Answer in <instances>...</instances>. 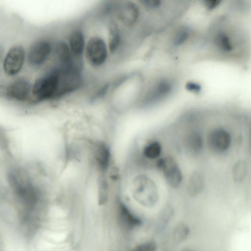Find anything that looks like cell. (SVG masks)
Masks as SVG:
<instances>
[{
	"instance_id": "7",
	"label": "cell",
	"mask_w": 251,
	"mask_h": 251,
	"mask_svg": "<svg viewBox=\"0 0 251 251\" xmlns=\"http://www.w3.org/2000/svg\"><path fill=\"white\" fill-rule=\"evenodd\" d=\"M52 51L53 46L50 41L47 40L38 41L29 49L28 61L34 66H41L47 60Z\"/></svg>"
},
{
	"instance_id": "12",
	"label": "cell",
	"mask_w": 251,
	"mask_h": 251,
	"mask_svg": "<svg viewBox=\"0 0 251 251\" xmlns=\"http://www.w3.org/2000/svg\"><path fill=\"white\" fill-rule=\"evenodd\" d=\"M205 186L204 176L199 171H193L189 175L186 182V191L191 197L201 194Z\"/></svg>"
},
{
	"instance_id": "22",
	"label": "cell",
	"mask_w": 251,
	"mask_h": 251,
	"mask_svg": "<svg viewBox=\"0 0 251 251\" xmlns=\"http://www.w3.org/2000/svg\"><path fill=\"white\" fill-rule=\"evenodd\" d=\"M157 245L154 241H148L137 246L132 251H156Z\"/></svg>"
},
{
	"instance_id": "18",
	"label": "cell",
	"mask_w": 251,
	"mask_h": 251,
	"mask_svg": "<svg viewBox=\"0 0 251 251\" xmlns=\"http://www.w3.org/2000/svg\"><path fill=\"white\" fill-rule=\"evenodd\" d=\"M215 42L217 47L223 51L230 52L233 49L230 39L225 32H220L217 34Z\"/></svg>"
},
{
	"instance_id": "15",
	"label": "cell",
	"mask_w": 251,
	"mask_h": 251,
	"mask_svg": "<svg viewBox=\"0 0 251 251\" xmlns=\"http://www.w3.org/2000/svg\"><path fill=\"white\" fill-rule=\"evenodd\" d=\"M248 165L247 161L243 158L238 159L231 169V175L233 181L236 183H241L247 178L248 174Z\"/></svg>"
},
{
	"instance_id": "6",
	"label": "cell",
	"mask_w": 251,
	"mask_h": 251,
	"mask_svg": "<svg viewBox=\"0 0 251 251\" xmlns=\"http://www.w3.org/2000/svg\"><path fill=\"white\" fill-rule=\"evenodd\" d=\"M204 142L203 135L200 131L197 129L188 131L182 139V148L185 154L191 158L199 156L203 151Z\"/></svg>"
},
{
	"instance_id": "20",
	"label": "cell",
	"mask_w": 251,
	"mask_h": 251,
	"mask_svg": "<svg viewBox=\"0 0 251 251\" xmlns=\"http://www.w3.org/2000/svg\"><path fill=\"white\" fill-rule=\"evenodd\" d=\"M189 36V31L186 28H180L176 33L174 43L175 45H180L187 40Z\"/></svg>"
},
{
	"instance_id": "13",
	"label": "cell",
	"mask_w": 251,
	"mask_h": 251,
	"mask_svg": "<svg viewBox=\"0 0 251 251\" xmlns=\"http://www.w3.org/2000/svg\"><path fill=\"white\" fill-rule=\"evenodd\" d=\"M149 160H155L161 155L162 146L161 143L155 139L147 142L141 149V152L132 149L131 151Z\"/></svg>"
},
{
	"instance_id": "10",
	"label": "cell",
	"mask_w": 251,
	"mask_h": 251,
	"mask_svg": "<svg viewBox=\"0 0 251 251\" xmlns=\"http://www.w3.org/2000/svg\"><path fill=\"white\" fill-rule=\"evenodd\" d=\"M53 51L57 63L56 66L68 68L79 63L74 59L67 42L63 40H59L55 43Z\"/></svg>"
},
{
	"instance_id": "24",
	"label": "cell",
	"mask_w": 251,
	"mask_h": 251,
	"mask_svg": "<svg viewBox=\"0 0 251 251\" xmlns=\"http://www.w3.org/2000/svg\"><path fill=\"white\" fill-rule=\"evenodd\" d=\"M185 88L188 91L194 93H199L201 89L200 85L194 82H188L185 85Z\"/></svg>"
},
{
	"instance_id": "9",
	"label": "cell",
	"mask_w": 251,
	"mask_h": 251,
	"mask_svg": "<svg viewBox=\"0 0 251 251\" xmlns=\"http://www.w3.org/2000/svg\"><path fill=\"white\" fill-rule=\"evenodd\" d=\"M67 43L74 59L80 63L84 55L86 41L83 31L80 28H75L70 33Z\"/></svg>"
},
{
	"instance_id": "23",
	"label": "cell",
	"mask_w": 251,
	"mask_h": 251,
	"mask_svg": "<svg viewBox=\"0 0 251 251\" xmlns=\"http://www.w3.org/2000/svg\"><path fill=\"white\" fill-rule=\"evenodd\" d=\"M139 2L144 7L149 10L157 8L161 5V1L158 0H141Z\"/></svg>"
},
{
	"instance_id": "8",
	"label": "cell",
	"mask_w": 251,
	"mask_h": 251,
	"mask_svg": "<svg viewBox=\"0 0 251 251\" xmlns=\"http://www.w3.org/2000/svg\"><path fill=\"white\" fill-rule=\"evenodd\" d=\"M25 57V50L22 47L11 48L6 54L3 62L5 73L9 76L17 75L23 67Z\"/></svg>"
},
{
	"instance_id": "11",
	"label": "cell",
	"mask_w": 251,
	"mask_h": 251,
	"mask_svg": "<svg viewBox=\"0 0 251 251\" xmlns=\"http://www.w3.org/2000/svg\"><path fill=\"white\" fill-rule=\"evenodd\" d=\"M31 90V85L27 80L18 78L7 87L5 94L11 99L25 101L27 100Z\"/></svg>"
},
{
	"instance_id": "27",
	"label": "cell",
	"mask_w": 251,
	"mask_h": 251,
	"mask_svg": "<svg viewBox=\"0 0 251 251\" xmlns=\"http://www.w3.org/2000/svg\"><path fill=\"white\" fill-rule=\"evenodd\" d=\"M181 251H195L191 250V249H184L183 250H182Z\"/></svg>"
},
{
	"instance_id": "21",
	"label": "cell",
	"mask_w": 251,
	"mask_h": 251,
	"mask_svg": "<svg viewBox=\"0 0 251 251\" xmlns=\"http://www.w3.org/2000/svg\"><path fill=\"white\" fill-rule=\"evenodd\" d=\"M174 213L173 207L170 205L166 206L161 211L159 216V220L163 225L167 224L171 219Z\"/></svg>"
},
{
	"instance_id": "26",
	"label": "cell",
	"mask_w": 251,
	"mask_h": 251,
	"mask_svg": "<svg viewBox=\"0 0 251 251\" xmlns=\"http://www.w3.org/2000/svg\"><path fill=\"white\" fill-rule=\"evenodd\" d=\"M2 53H3V49L2 47H0V60L2 57Z\"/></svg>"
},
{
	"instance_id": "4",
	"label": "cell",
	"mask_w": 251,
	"mask_h": 251,
	"mask_svg": "<svg viewBox=\"0 0 251 251\" xmlns=\"http://www.w3.org/2000/svg\"><path fill=\"white\" fill-rule=\"evenodd\" d=\"M155 166L161 171L165 182L173 189L179 188L183 181V174L176 159L171 155L155 160Z\"/></svg>"
},
{
	"instance_id": "14",
	"label": "cell",
	"mask_w": 251,
	"mask_h": 251,
	"mask_svg": "<svg viewBox=\"0 0 251 251\" xmlns=\"http://www.w3.org/2000/svg\"><path fill=\"white\" fill-rule=\"evenodd\" d=\"M107 47L109 52L116 53L119 50L122 42V36L120 29L117 24L111 21L108 27Z\"/></svg>"
},
{
	"instance_id": "1",
	"label": "cell",
	"mask_w": 251,
	"mask_h": 251,
	"mask_svg": "<svg viewBox=\"0 0 251 251\" xmlns=\"http://www.w3.org/2000/svg\"><path fill=\"white\" fill-rule=\"evenodd\" d=\"M59 70L54 66L35 82L31 89L33 101L40 102L58 99Z\"/></svg>"
},
{
	"instance_id": "19",
	"label": "cell",
	"mask_w": 251,
	"mask_h": 251,
	"mask_svg": "<svg viewBox=\"0 0 251 251\" xmlns=\"http://www.w3.org/2000/svg\"><path fill=\"white\" fill-rule=\"evenodd\" d=\"M189 226L184 224L178 225L173 232V237L177 242H181L186 239L190 233Z\"/></svg>"
},
{
	"instance_id": "2",
	"label": "cell",
	"mask_w": 251,
	"mask_h": 251,
	"mask_svg": "<svg viewBox=\"0 0 251 251\" xmlns=\"http://www.w3.org/2000/svg\"><path fill=\"white\" fill-rule=\"evenodd\" d=\"M231 143L230 132L223 126L213 127L207 134L206 147L212 155L221 156L226 154L230 149Z\"/></svg>"
},
{
	"instance_id": "3",
	"label": "cell",
	"mask_w": 251,
	"mask_h": 251,
	"mask_svg": "<svg viewBox=\"0 0 251 251\" xmlns=\"http://www.w3.org/2000/svg\"><path fill=\"white\" fill-rule=\"evenodd\" d=\"M109 50L105 40L99 35L91 36L86 41L84 55L88 63L94 68H100L106 62Z\"/></svg>"
},
{
	"instance_id": "16",
	"label": "cell",
	"mask_w": 251,
	"mask_h": 251,
	"mask_svg": "<svg viewBox=\"0 0 251 251\" xmlns=\"http://www.w3.org/2000/svg\"><path fill=\"white\" fill-rule=\"evenodd\" d=\"M171 84L167 80H161L150 92L147 98L148 101L157 100L168 95L172 90Z\"/></svg>"
},
{
	"instance_id": "5",
	"label": "cell",
	"mask_w": 251,
	"mask_h": 251,
	"mask_svg": "<svg viewBox=\"0 0 251 251\" xmlns=\"http://www.w3.org/2000/svg\"><path fill=\"white\" fill-rule=\"evenodd\" d=\"M113 13L118 22L127 28L136 25L140 15L138 5L131 0L118 1L114 3Z\"/></svg>"
},
{
	"instance_id": "25",
	"label": "cell",
	"mask_w": 251,
	"mask_h": 251,
	"mask_svg": "<svg viewBox=\"0 0 251 251\" xmlns=\"http://www.w3.org/2000/svg\"><path fill=\"white\" fill-rule=\"evenodd\" d=\"M206 7L210 9H213L217 7L220 3V0H205L203 1Z\"/></svg>"
},
{
	"instance_id": "17",
	"label": "cell",
	"mask_w": 251,
	"mask_h": 251,
	"mask_svg": "<svg viewBox=\"0 0 251 251\" xmlns=\"http://www.w3.org/2000/svg\"><path fill=\"white\" fill-rule=\"evenodd\" d=\"M120 213L124 223L129 227H134L141 224V221L132 215L127 207L123 204L120 206Z\"/></svg>"
}]
</instances>
